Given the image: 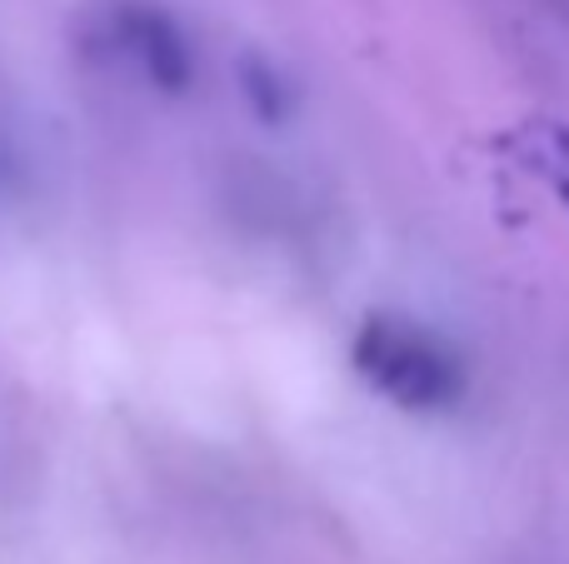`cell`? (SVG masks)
Returning <instances> with one entry per match:
<instances>
[{
    "mask_svg": "<svg viewBox=\"0 0 569 564\" xmlns=\"http://www.w3.org/2000/svg\"><path fill=\"white\" fill-rule=\"evenodd\" d=\"M350 365L375 395L405 415H445L470 390L460 350L440 330L395 310H375L360 320L350 340Z\"/></svg>",
    "mask_w": 569,
    "mask_h": 564,
    "instance_id": "6da1fadb",
    "label": "cell"
},
{
    "mask_svg": "<svg viewBox=\"0 0 569 564\" xmlns=\"http://www.w3.org/2000/svg\"><path fill=\"white\" fill-rule=\"evenodd\" d=\"M96 40L160 95H186L196 85V46L156 0H106L96 10Z\"/></svg>",
    "mask_w": 569,
    "mask_h": 564,
    "instance_id": "7a4b0ae2",
    "label": "cell"
},
{
    "mask_svg": "<svg viewBox=\"0 0 569 564\" xmlns=\"http://www.w3.org/2000/svg\"><path fill=\"white\" fill-rule=\"evenodd\" d=\"M520 155L535 175H545L560 195L565 215H569V125L565 120H535L520 135Z\"/></svg>",
    "mask_w": 569,
    "mask_h": 564,
    "instance_id": "3957f363",
    "label": "cell"
},
{
    "mask_svg": "<svg viewBox=\"0 0 569 564\" xmlns=\"http://www.w3.org/2000/svg\"><path fill=\"white\" fill-rule=\"evenodd\" d=\"M240 80H246V95H250V105H256L260 120H284V115H290L295 90L276 75V66H270V60L246 56V66H240Z\"/></svg>",
    "mask_w": 569,
    "mask_h": 564,
    "instance_id": "277c9868",
    "label": "cell"
}]
</instances>
